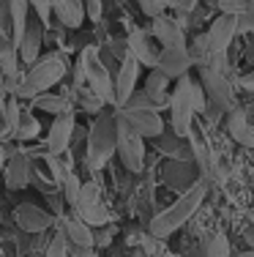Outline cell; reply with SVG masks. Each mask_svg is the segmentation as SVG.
Returning <instances> with one entry per match:
<instances>
[{
  "label": "cell",
  "instance_id": "cell-6",
  "mask_svg": "<svg viewBox=\"0 0 254 257\" xmlns=\"http://www.w3.org/2000/svg\"><path fill=\"white\" fill-rule=\"evenodd\" d=\"M189 85H191V77H180L175 90L169 93V120H172V132L175 137H189L191 126H194V109H191V101H189Z\"/></svg>",
  "mask_w": 254,
  "mask_h": 257
},
{
  "label": "cell",
  "instance_id": "cell-39",
  "mask_svg": "<svg viewBox=\"0 0 254 257\" xmlns=\"http://www.w3.org/2000/svg\"><path fill=\"white\" fill-rule=\"evenodd\" d=\"M194 6H197V0H178L175 11H178V17H183V20H186V14H191V11H194Z\"/></svg>",
  "mask_w": 254,
  "mask_h": 257
},
{
  "label": "cell",
  "instance_id": "cell-25",
  "mask_svg": "<svg viewBox=\"0 0 254 257\" xmlns=\"http://www.w3.org/2000/svg\"><path fill=\"white\" fill-rule=\"evenodd\" d=\"M227 132L232 134V140H238V143L254 145V132H251L249 120H246V115L240 112V109H232V112H227Z\"/></svg>",
  "mask_w": 254,
  "mask_h": 257
},
{
  "label": "cell",
  "instance_id": "cell-43",
  "mask_svg": "<svg viewBox=\"0 0 254 257\" xmlns=\"http://www.w3.org/2000/svg\"><path fill=\"white\" fill-rule=\"evenodd\" d=\"M246 241H249V246L254 249V227H249V230H246Z\"/></svg>",
  "mask_w": 254,
  "mask_h": 257
},
{
  "label": "cell",
  "instance_id": "cell-32",
  "mask_svg": "<svg viewBox=\"0 0 254 257\" xmlns=\"http://www.w3.org/2000/svg\"><path fill=\"white\" fill-rule=\"evenodd\" d=\"M140 9L145 17H150V20H156V17L167 14L169 9V0H140Z\"/></svg>",
  "mask_w": 254,
  "mask_h": 257
},
{
  "label": "cell",
  "instance_id": "cell-27",
  "mask_svg": "<svg viewBox=\"0 0 254 257\" xmlns=\"http://www.w3.org/2000/svg\"><path fill=\"white\" fill-rule=\"evenodd\" d=\"M33 107L44 109V112H52V115H60V112H69L71 109V101H66L63 96H52V93H41L33 99Z\"/></svg>",
  "mask_w": 254,
  "mask_h": 257
},
{
  "label": "cell",
  "instance_id": "cell-19",
  "mask_svg": "<svg viewBox=\"0 0 254 257\" xmlns=\"http://www.w3.org/2000/svg\"><path fill=\"white\" fill-rule=\"evenodd\" d=\"M20 47L14 44L9 30L0 33V77H20Z\"/></svg>",
  "mask_w": 254,
  "mask_h": 257
},
{
  "label": "cell",
  "instance_id": "cell-3",
  "mask_svg": "<svg viewBox=\"0 0 254 257\" xmlns=\"http://www.w3.org/2000/svg\"><path fill=\"white\" fill-rule=\"evenodd\" d=\"M63 77H66V60H63V55L47 52L44 58H39L33 66H28V71H22L17 99H36V96L47 93L52 85H58Z\"/></svg>",
  "mask_w": 254,
  "mask_h": 257
},
{
  "label": "cell",
  "instance_id": "cell-7",
  "mask_svg": "<svg viewBox=\"0 0 254 257\" xmlns=\"http://www.w3.org/2000/svg\"><path fill=\"white\" fill-rule=\"evenodd\" d=\"M115 118H118V143H115V154L120 156V162H123V167L129 170V173H140L142 164H145V140L120 120L118 109H115Z\"/></svg>",
  "mask_w": 254,
  "mask_h": 257
},
{
  "label": "cell",
  "instance_id": "cell-34",
  "mask_svg": "<svg viewBox=\"0 0 254 257\" xmlns=\"http://www.w3.org/2000/svg\"><path fill=\"white\" fill-rule=\"evenodd\" d=\"M221 9V14H229V17H240L249 6V0H216Z\"/></svg>",
  "mask_w": 254,
  "mask_h": 257
},
{
  "label": "cell",
  "instance_id": "cell-36",
  "mask_svg": "<svg viewBox=\"0 0 254 257\" xmlns=\"http://www.w3.org/2000/svg\"><path fill=\"white\" fill-rule=\"evenodd\" d=\"M246 30H254V0H249L246 11L238 17V33H246Z\"/></svg>",
  "mask_w": 254,
  "mask_h": 257
},
{
  "label": "cell",
  "instance_id": "cell-46",
  "mask_svg": "<svg viewBox=\"0 0 254 257\" xmlns=\"http://www.w3.org/2000/svg\"><path fill=\"white\" fill-rule=\"evenodd\" d=\"M134 257H142V254H134Z\"/></svg>",
  "mask_w": 254,
  "mask_h": 257
},
{
  "label": "cell",
  "instance_id": "cell-14",
  "mask_svg": "<svg viewBox=\"0 0 254 257\" xmlns=\"http://www.w3.org/2000/svg\"><path fill=\"white\" fill-rule=\"evenodd\" d=\"M126 47H129V55L131 58H137V63L140 66H150V69H156V60H159V47H156V41L150 39L145 30H131L129 39H126Z\"/></svg>",
  "mask_w": 254,
  "mask_h": 257
},
{
  "label": "cell",
  "instance_id": "cell-21",
  "mask_svg": "<svg viewBox=\"0 0 254 257\" xmlns=\"http://www.w3.org/2000/svg\"><path fill=\"white\" fill-rule=\"evenodd\" d=\"M60 230H63L66 241L69 243H80V246H96V238H93V227L85 224L80 216H66L60 219Z\"/></svg>",
  "mask_w": 254,
  "mask_h": 257
},
{
  "label": "cell",
  "instance_id": "cell-26",
  "mask_svg": "<svg viewBox=\"0 0 254 257\" xmlns=\"http://www.w3.org/2000/svg\"><path fill=\"white\" fill-rule=\"evenodd\" d=\"M3 107H0V115H3V126H6V134H14L17 132V123L22 118V107H20V99L17 96H6Z\"/></svg>",
  "mask_w": 254,
  "mask_h": 257
},
{
  "label": "cell",
  "instance_id": "cell-9",
  "mask_svg": "<svg viewBox=\"0 0 254 257\" xmlns=\"http://www.w3.org/2000/svg\"><path fill=\"white\" fill-rule=\"evenodd\" d=\"M74 211L85 224H90V227H107L110 219H112L110 211L101 203L99 189H96L93 183H82V192H80V200H77Z\"/></svg>",
  "mask_w": 254,
  "mask_h": 257
},
{
  "label": "cell",
  "instance_id": "cell-45",
  "mask_svg": "<svg viewBox=\"0 0 254 257\" xmlns=\"http://www.w3.org/2000/svg\"><path fill=\"white\" fill-rule=\"evenodd\" d=\"M3 96H6V90H3V82H0V99H3Z\"/></svg>",
  "mask_w": 254,
  "mask_h": 257
},
{
  "label": "cell",
  "instance_id": "cell-13",
  "mask_svg": "<svg viewBox=\"0 0 254 257\" xmlns=\"http://www.w3.org/2000/svg\"><path fill=\"white\" fill-rule=\"evenodd\" d=\"M74 112H60L55 115V120H52L50 132H47V148H50V154H66L69 151V143L71 137H74Z\"/></svg>",
  "mask_w": 254,
  "mask_h": 257
},
{
  "label": "cell",
  "instance_id": "cell-44",
  "mask_svg": "<svg viewBox=\"0 0 254 257\" xmlns=\"http://www.w3.org/2000/svg\"><path fill=\"white\" fill-rule=\"evenodd\" d=\"M235 257H254V249H249V252H240V254H235Z\"/></svg>",
  "mask_w": 254,
  "mask_h": 257
},
{
  "label": "cell",
  "instance_id": "cell-41",
  "mask_svg": "<svg viewBox=\"0 0 254 257\" xmlns=\"http://www.w3.org/2000/svg\"><path fill=\"white\" fill-rule=\"evenodd\" d=\"M238 82L243 85L246 90H251V93H254V71H251V74H243V77L238 79Z\"/></svg>",
  "mask_w": 254,
  "mask_h": 257
},
{
  "label": "cell",
  "instance_id": "cell-24",
  "mask_svg": "<svg viewBox=\"0 0 254 257\" xmlns=\"http://www.w3.org/2000/svg\"><path fill=\"white\" fill-rule=\"evenodd\" d=\"M189 137L194 140V156H197V162L202 164V170H205V181H219V167H216V159L213 154H210V148L205 145V140L197 134V128L191 126V132H189Z\"/></svg>",
  "mask_w": 254,
  "mask_h": 257
},
{
  "label": "cell",
  "instance_id": "cell-37",
  "mask_svg": "<svg viewBox=\"0 0 254 257\" xmlns=\"http://www.w3.org/2000/svg\"><path fill=\"white\" fill-rule=\"evenodd\" d=\"M85 3V17H88L90 22L101 20V11H104V6H101V0H82Z\"/></svg>",
  "mask_w": 254,
  "mask_h": 257
},
{
  "label": "cell",
  "instance_id": "cell-11",
  "mask_svg": "<svg viewBox=\"0 0 254 257\" xmlns=\"http://www.w3.org/2000/svg\"><path fill=\"white\" fill-rule=\"evenodd\" d=\"M191 66H194V63H191L189 50H186V47H161L159 60H156V69H159L167 79L186 77Z\"/></svg>",
  "mask_w": 254,
  "mask_h": 257
},
{
  "label": "cell",
  "instance_id": "cell-20",
  "mask_svg": "<svg viewBox=\"0 0 254 257\" xmlns=\"http://www.w3.org/2000/svg\"><path fill=\"white\" fill-rule=\"evenodd\" d=\"M52 14L60 20L63 28H82L85 22V3L82 0H52Z\"/></svg>",
  "mask_w": 254,
  "mask_h": 257
},
{
  "label": "cell",
  "instance_id": "cell-33",
  "mask_svg": "<svg viewBox=\"0 0 254 257\" xmlns=\"http://www.w3.org/2000/svg\"><path fill=\"white\" fill-rule=\"evenodd\" d=\"M44 257H69V241H66L63 230H58V235L50 241V246H47V254Z\"/></svg>",
  "mask_w": 254,
  "mask_h": 257
},
{
  "label": "cell",
  "instance_id": "cell-29",
  "mask_svg": "<svg viewBox=\"0 0 254 257\" xmlns=\"http://www.w3.org/2000/svg\"><path fill=\"white\" fill-rule=\"evenodd\" d=\"M60 189H63V192H60V194H63V200H66L71 208H74L77 200H80V192H82V181L77 178L74 173H69L63 181H60Z\"/></svg>",
  "mask_w": 254,
  "mask_h": 257
},
{
  "label": "cell",
  "instance_id": "cell-23",
  "mask_svg": "<svg viewBox=\"0 0 254 257\" xmlns=\"http://www.w3.org/2000/svg\"><path fill=\"white\" fill-rule=\"evenodd\" d=\"M28 20H30V3L28 0H9V22H11V39L14 44L20 47L22 36H25V28H28Z\"/></svg>",
  "mask_w": 254,
  "mask_h": 257
},
{
  "label": "cell",
  "instance_id": "cell-31",
  "mask_svg": "<svg viewBox=\"0 0 254 257\" xmlns=\"http://www.w3.org/2000/svg\"><path fill=\"white\" fill-rule=\"evenodd\" d=\"M205 257H232L229 254V241L227 235H213L205 246Z\"/></svg>",
  "mask_w": 254,
  "mask_h": 257
},
{
  "label": "cell",
  "instance_id": "cell-15",
  "mask_svg": "<svg viewBox=\"0 0 254 257\" xmlns=\"http://www.w3.org/2000/svg\"><path fill=\"white\" fill-rule=\"evenodd\" d=\"M14 222L25 232H44L47 227L55 224V219H52V213L41 211L39 205H17L14 208Z\"/></svg>",
  "mask_w": 254,
  "mask_h": 257
},
{
  "label": "cell",
  "instance_id": "cell-40",
  "mask_svg": "<svg viewBox=\"0 0 254 257\" xmlns=\"http://www.w3.org/2000/svg\"><path fill=\"white\" fill-rule=\"evenodd\" d=\"M6 20H9V0H0V33L6 30Z\"/></svg>",
  "mask_w": 254,
  "mask_h": 257
},
{
  "label": "cell",
  "instance_id": "cell-30",
  "mask_svg": "<svg viewBox=\"0 0 254 257\" xmlns=\"http://www.w3.org/2000/svg\"><path fill=\"white\" fill-rule=\"evenodd\" d=\"M74 96L80 99L82 107L88 109V112H93V115H99V112H101V107H104V101H101L99 96H96L93 90L88 88V85H85V88H77V90H74Z\"/></svg>",
  "mask_w": 254,
  "mask_h": 257
},
{
  "label": "cell",
  "instance_id": "cell-5",
  "mask_svg": "<svg viewBox=\"0 0 254 257\" xmlns=\"http://www.w3.org/2000/svg\"><path fill=\"white\" fill-rule=\"evenodd\" d=\"M199 85H202V90H205L208 107H213L219 115H227L235 109L232 85H229V79L224 74H221V69H213V66L199 69Z\"/></svg>",
  "mask_w": 254,
  "mask_h": 257
},
{
  "label": "cell",
  "instance_id": "cell-18",
  "mask_svg": "<svg viewBox=\"0 0 254 257\" xmlns=\"http://www.w3.org/2000/svg\"><path fill=\"white\" fill-rule=\"evenodd\" d=\"M41 41H44V28H41V20L33 22L28 20V28H25V36L20 41V63L22 66H33L36 60L41 58Z\"/></svg>",
  "mask_w": 254,
  "mask_h": 257
},
{
  "label": "cell",
  "instance_id": "cell-38",
  "mask_svg": "<svg viewBox=\"0 0 254 257\" xmlns=\"http://www.w3.org/2000/svg\"><path fill=\"white\" fill-rule=\"evenodd\" d=\"M69 257H93V246H80V243H69Z\"/></svg>",
  "mask_w": 254,
  "mask_h": 257
},
{
  "label": "cell",
  "instance_id": "cell-1",
  "mask_svg": "<svg viewBox=\"0 0 254 257\" xmlns=\"http://www.w3.org/2000/svg\"><path fill=\"white\" fill-rule=\"evenodd\" d=\"M205 192H208V181H197L194 186H189L172 205L164 208L159 216L150 219V235L164 241V238H169L175 230H180L197 213V208L202 205Z\"/></svg>",
  "mask_w": 254,
  "mask_h": 257
},
{
  "label": "cell",
  "instance_id": "cell-16",
  "mask_svg": "<svg viewBox=\"0 0 254 257\" xmlns=\"http://www.w3.org/2000/svg\"><path fill=\"white\" fill-rule=\"evenodd\" d=\"M150 36L159 41L161 47H186V33L183 28L178 25V20L161 14L153 20V28H150Z\"/></svg>",
  "mask_w": 254,
  "mask_h": 257
},
{
  "label": "cell",
  "instance_id": "cell-12",
  "mask_svg": "<svg viewBox=\"0 0 254 257\" xmlns=\"http://www.w3.org/2000/svg\"><path fill=\"white\" fill-rule=\"evenodd\" d=\"M235 36H238V17L221 14L219 20L210 25L208 33H205V39H208V47H210L213 55H224Z\"/></svg>",
  "mask_w": 254,
  "mask_h": 257
},
{
  "label": "cell",
  "instance_id": "cell-10",
  "mask_svg": "<svg viewBox=\"0 0 254 257\" xmlns=\"http://www.w3.org/2000/svg\"><path fill=\"white\" fill-rule=\"evenodd\" d=\"M137 79H140V63H137V58L126 55L115 74V109H120L131 99V93L137 90Z\"/></svg>",
  "mask_w": 254,
  "mask_h": 257
},
{
  "label": "cell",
  "instance_id": "cell-4",
  "mask_svg": "<svg viewBox=\"0 0 254 257\" xmlns=\"http://www.w3.org/2000/svg\"><path fill=\"white\" fill-rule=\"evenodd\" d=\"M115 143H118V118L115 109H101L96 115L93 126L88 132V148H85V164L90 170H101L115 154Z\"/></svg>",
  "mask_w": 254,
  "mask_h": 257
},
{
  "label": "cell",
  "instance_id": "cell-2",
  "mask_svg": "<svg viewBox=\"0 0 254 257\" xmlns=\"http://www.w3.org/2000/svg\"><path fill=\"white\" fill-rule=\"evenodd\" d=\"M85 85H88L104 104H112L115 107V79L110 74V69L104 66V60H101L99 47H93V44H88L80 52L77 71H74V90L85 88Z\"/></svg>",
  "mask_w": 254,
  "mask_h": 257
},
{
  "label": "cell",
  "instance_id": "cell-17",
  "mask_svg": "<svg viewBox=\"0 0 254 257\" xmlns=\"http://www.w3.org/2000/svg\"><path fill=\"white\" fill-rule=\"evenodd\" d=\"M3 181L9 189H28L30 181H33V164H30V159L22 154L9 156L6 170H3Z\"/></svg>",
  "mask_w": 254,
  "mask_h": 257
},
{
  "label": "cell",
  "instance_id": "cell-28",
  "mask_svg": "<svg viewBox=\"0 0 254 257\" xmlns=\"http://www.w3.org/2000/svg\"><path fill=\"white\" fill-rule=\"evenodd\" d=\"M39 134H41L39 118H36L33 112H28V109H22V118H20V123H17L14 137H17V140H36Z\"/></svg>",
  "mask_w": 254,
  "mask_h": 257
},
{
  "label": "cell",
  "instance_id": "cell-35",
  "mask_svg": "<svg viewBox=\"0 0 254 257\" xmlns=\"http://www.w3.org/2000/svg\"><path fill=\"white\" fill-rule=\"evenodd\" d=\"M30 6H33V11L39 14V20L44 22H50V17H52V0H28Z\"/></svg>",
  "mask_w": 254,
  "mask_h": 257
},
{
  "label": "cell",
  "instance_id": "cell-8",
  "mask_svg": "<svg viewBox=\"0 0 254 257\" xmlns=\"http://www.w3.org/2000/svg\"><path fill=\"white\" fill-rule=\"evenodd\" d=\"M120 120L137 132L142 140H159L164 134V120L156 109H137V107H120L118 109Z\"/></svg>",
  "mask_w": 254,
  "mask_h": 257
},
{
  "label": "cell",
  "instance_id": "cell-22",
  "mask_svg": "<svg viewBox=\"0 0 254 257\" xmlns=\"http://www.w3.org/2000/svg\"><path fill=\"white\" fill-rule=\"evenodd\" d=\"M167 88H169V79L161 74L159 69H153V71L148 74V79H145V88H142V90H145V96H148V99L156 104V109H159V112L169 107V93H167Z\"/></svg>",
  "mask_w": 254,
  "mask_h": 257
},
{
  "label": "cell",
  "instance_id": "cell-42",
  "mask_svg": "<svg viewBox=\"0 0 254 257\" xmlns=\"http://www.w3.org/2000/svg\"><path fill=\"white\" fill-rule=\"evenodd\" d=\"M6 162H9V151H6L3 145H0V173L6 170Z\"/></svg>",
  "mask_w": 254,
  "mask_h": 257
}]
</instances>
